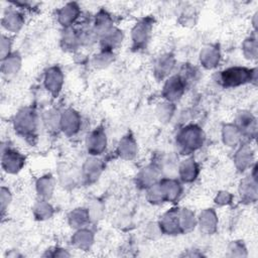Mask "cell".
I'll list each match as a JSON object with an SVG mask.
<instances>
[{
  "label": "cell",
  "instance_id": "1",
  "mask_svg": "<svg viewBox=\"0 0 258 258\" xmlns=\"http://www.w3.org/2000/svg\"><path fill=\"white\" fill-rule=\"evenodd\" d=\"M204 142V135L202 130L197 126H187L179 131L176 136V143L179 150L188 154L202 146Z\"/></svg>",
  "mask_w": 258,
  "mask_h": 258
},
{
  "label": "cell",
  "instance_id": "2",
  "mask_svg": "<svg viewBox=\"0 0 258 258\" xmlns=\"http://www.w3.org/2000/svg\"><path fill=\"white\" fill-rule=\"evenodd\" d=\"M36 124V114L31 108L20 110L14 118V128L22 136L33 135Z\"/></svg>",
  "mask_w": 258,
  "mask_h": 258
},
{
  "label": "cell",
  "instance_id": "3",
  "mask_svg": "<svg viewBox=\"0 0 258 258\" xmlns=\"http://www.w3.org/2000/svg\"><path fill=\"white\" fill-rule=\"evenodd\" d=\"M251 71L245 68H230L225 70L220 75L221 83L225 87H236L245 84L251 80Z\"/></svg>",
  "mask_w": 258,
  "mask_h": 258
},
{
  "label": "cell",
  "instance_id": "4",
  "mask_svg": "<svg viewBox=\"0 0 258 258\" xmlns=\"http://www.w3.org/2000/svg\"><path fill=\"white\" fill-rule=\"evenodd\" d=\"M24 164V156L14 149L2 150V167L6 172L16 173Z\"/></svg>",
  "mask_w": 258,
  "mask_h": 258
},
{
  "label": "cell",
  "instance_id": "5",
  "mask_svg": "<svg viewBox=\"0 0 258 258\" xmlns=\"http://www.w3.org/2000/svg\"><path fill=\"white\" fill-rule=\"evenodd\" d=\"M184 88H185L184 80L180 76H174V77H171L165 83L162 94L166 100H168L169 102H173L178 100L182 96L184 92Z\"/></svg>",
  "mask_w": 258,
  "mask_h": 258
},
{
  "label": "cell",
  "instance_id": "6",
  "mask_svg": "<svg viewBox=\"0 0 258 258\" xmlns=\"http://www.w3.org/2000/svg\"><path fill=\"white\" fill-rule=\"evenodd\" d=\"M107 138L103 129L98 128L92 131L87 138L88 151L93 155L101 154L106 148Z\"/></svg>",
  "mask_w": 258,
  "mask_h": 258
},
{
  "label": "cell",
  "instance_id": "7",
  "mask_svg": "<svg viewBox=\"0 0 258 258\" xmlns=\"http://www.w3.org/2000/svg\"><path fill=\"white\" fill-rule=\"evenodd\" d=\"M160 229L167 234H177L180 233L179 226V210L171 209L166 212L160 220Z\"/></svg>",
  "mask_w": 258,
  "mask_h": 258
},
{
  "label": "cell",
  "instance_id": "8",
  "mask_svg": "<svg viewBox=\"0 0 258 258\" xmlns=\"http://www.w3.org/2000/svg\"><path fill=\"white\" fill-rule=\"evenodd\" d=\"M81 126V118L74 110H67L60 116V128L67 135H74Z\"/></svg>",
  "mask_w": 258,
  "mask_h": 258
},
{
  "label": "cell",
  "instance_id": "9",
  "mask_svg": "<svg viewBox=\"0 0 258 258\" xmlns=\"http://www.w3.org/2000/svg\"><path fill=\"white\" fill-rule=\"evenodd\" d=\"M152 27V21L147 18L138 22L132 29V40L136 46H143L148 40Z\"/></svg>",
  "mask_w": 258,
  "mask_h": 258
},
{
  "label": "cell",
  "instance_id": "10",
  "mask_svg": "<svg viewBox=\"0 0 258 258\" xmlns=\"http://www.w3.org/2000/svg\"><path fill=\"white\" fill-rule=\"evenodd\" d=\"M62 81H63L62 73L56 67H52V68L48 69L47 72L45 73L44 85H45V88L52 95L58 94V92L60 91L61 86H62Z\"/></svg>",
  "mask_w": 258,
  "mask_h": 258
},
{
  "label": "cell",
  "instance_id": "11",
  "mask_svg": "<svg viewBox=\"0 0 258 258\" xmlns=\"http://www.w3.org/2000/svg\"><path fill=\"white\" fill-rule=\"evenodd\" d=\"M80 10L76 3H69L58 11V21L61 25L69 27L79 16Z\"/></svg>",
  "mask_w": 258,
  "mask_h": 258
},
{
  "label": "cell",
  "instance_id": "12",
  "mask_svg": "<svg viewBox=\"0 0 258 258\" xmlns=\"http://www.w3.org/2000/svg\"><path fill=\"white\" fill-rule=\"evenodd\" d=\"M201 62L206 69L215 68L220 60V52L217 47L207 46L203 48L200 54Z\"/></svg>",
  "mask_w": 258,
  "mask_h": 258
},
{
  "label": "cell",
  "instance_id": "13",
  "mask_svg": "<svg viewBox=\"0 0 258 258\" xmlns=\"http://www.w3.org/2000/svg\"><path fill=\"white\" fill-rule=\"evenodd\" d=\"M200 227L204 232L211 234L216 230L217 227V216L212 209L204 210L200 215Z\"/></svg>",
  "mask_w": 258,
  "mask_h": 258
},
{
  "label": "cell",
  "instance_id": "14",
  "mask_svg": "<svg viewBox=\"0 0 258 258\" xmlns=\"http://www.w3.org/2000/svg\"><path fill=\"white\" fill-rule=\"evenodd\" d=\"M23 24V18L22 16L15 12V11H9L7 12L3 18H2V26L10 32H17Z\"/></svg>",
  "mask_w": 258,
  "mask_h": 258
},
{
  "label": "cell",
  "instance_id": "15",
  "mask_svg": "<svg viewBox=\"0 0 258 258\" xmlns=\"http://www.w3.org/2000/svg\"><path fill=\"white\" fill-rule=\"evenodd\" d=\"M102 171V164L95 158L88 159L83 167L84 177L88 182L95 181Z\"/></svg>",
  "mask_w": 258,
  "mask_h": 258
},
{
  "label": "cell",
  "instance_id": "16",
  "mask_svg": "<svg viewBox=\"0 0 258 258\" xmlns=\"http://www.w3.org/2000/svg\"><path fill=\"white\" fill-rule=\"evenodd\" d=\"M159 183L161 185V188H162L165 201L173 202L180 195L181 187H180V184L176 180L164 179V180L160 181Z\"/></svg>",
  "mask_w": 258,
  "mask_h": 258
},
{
  "label": "cell",
  "instance_id": "17",
  "mask_svg": "<svg viewBox=\"0 0 258 258\" xmlns=\"http://www.w3.org/2000/svg\"><path fill=\"white\" fill-rule=\"evenodd\" d=\"M173 66H174L173 56H171L170 54H164L160 56L155 62V67H154L155 75L158 78H163L167 76L168 73L171 72Z\"/></svg>",
  "mask_w": 258,
  "mask_h": 258
},
{
  "label": "cell",
  "instance_id": "18",
  "mask_svg": "<svg viewBox=\"0 0 258 258\" xmlns=\"http://www.w3.org/2000/svg\"><path fill=\"white\" fill-rule=\"evenodd\" d=\"M198 174V166L194 159H185L179 166V175L183 181H192Z\"/></svg>",
  "mask_w": 258,
  "mask_h": 258
},
{
  "label": "cell",
  "instance_id": "19",
  "mask_svg": "<svg viewBox=\"0 0 258 258\" xmlns=\"http://www.w3.org/2000/svg\"><path fill=\"white\" fill-rule=\"evenodd\" d=\"M136 143L131 136H125L119 143L118 152L125 159H131L136 154Z\"/></svg>",
  "mask_w": 258,
  "mask_h": 258
},
{
  "label": "cell",
  "instance_id": "20",
  "mask_svg": "<svg viewBox=\"0 0 258 258\" xmlns=\"http://www.w3.org/2000/svg\"><path fill=\"white\" fill-rule=\"evenodd\" d=\"M90 219V213L89 210H86L84 208H79L71 212L69 215V223L74 228H81L85 226Z\"/></svg>",
  "mask_w": 258,
  "mask_h": 258
},
{
  "label": "cell",
  "instance_id": "21",
  "mask_svg": "<svg viewBox=\"0 0 258 258\" xmlns=\"http://www.w3.org/2000/svg\"><path fill=\"white\" fill-rule=\"evenodd\" d=\"M75 246L82 250H88L93 243V234L88 230H79L72 238Z\"/></svg>",
  "mask_w": 258,
  "mask_h": 258
},
{
  "label": "cell",
  "instance_id": "22",
  "mask_svg": "<svg viewBox=\"0 0 258 258\" xmlns=\"http://www.w3.org/2000/svg\"><path fill=\"white\" fill-rule=\"evenodd\" d=\"M112 28V20L110 16L106 13L101 11L98 16L96 17L95 22V28L94 31L96 34H102L103 36L107 34L109 31H111Z\"/></svg>",
  "mask_w": 258,
  "mask_h": 258
},
{
  "label": "cell",
  "instance_id": "23",
  "mask_svg": "<svg viewBox=\"0 0 258 258\" xmlns=\"http://www.w3.org/2000/svg\"><path fill=\"white\" fill-rule=\"evenodd\" d=\"M20 66H21V59H20L19 55L9 54L5 58L2 59L1 70H2L3 74L10 76V75L17 73Z\"/></svg>",
  "mask_w": 258,
  "mask_h": 258
},
{
  "label": "cell",
  "instance_id": "24",
  "mask_svg": "<svg viewBox=\"0 0 258 258\" xmlns=\"http://www.w3.org/2000/svg\"><path fill=\"white\" fill-rule=\"evenodd\" d=\"M36 190L39 197L42 199H48L53 190V181L51 176L45 175L40 177L36 182Z\"/></svg>",
  "mask_w": 258,
  "mask_h": 258
},
{
  "label": "cell",
  "instance_id": "25",
  "mask_svg": "<svg viewBox=\"0 0 258 258\" xmlns=\"http://www.w3.org/2000/svg\"><path fill=\"white\" fill-rule=\"evenodd\" d=\"M121 41H122V33L119 30L112 29L111 31H109L107 34L103 36L102 45L104 47V50L111 51V49L116 47Z\"/></svg>",
  "mask_w": 258,
  "mask_h": 258
},
{
  "label": "cell",
  "instance_id": "26",
  "mask_svg": "<svg viewBox=\"0 0 258 258\" xmlns=\"http://www.w3.org/2000/svg\"><path fill=\"white\" fill-rule=\"evenodd\" d=\"M239 131L242 130L244 133L251 134L256 131V121L253 116L249 113H242L238 117Z\"/></svg>",
  "mask_w": 258,
  "mask_h": 258
},
{
  "label": "cell",
  "instance_id": "27",
  "mask_svg": "<svg viewBox=\"0 0 258 258\" xmlns=\"http://www.w3.org/2000/svg\"><path fill=\"white\" fill-rule=\"evenodd\" d=\"M252 160V151L249 146H243L241 147L235 156V161L237 166L244 170L246 167H248Z\"/></svg>",
  "mask_w": 258,
  "mask_h": 258
},
{
  "label": "cell",
  "instance_id": "28",
  "mask_svg": "<svg viewBox=\"0 0 258 258\" xmlns=\"http://www.w3.org/2000/svg\"><path fill=\"white\" fill-rule=\"evenodd\" d=\"M158 176V169L155 166H148L144 168L143 171L139 174V182L143 186H151L155 183V180Z\"/></svg>",
  "mask_w": 258,
  "mask_h": 258
},
{
  "label": "cell",
  "instance_id": "29",
  "mask_svg": "<svg viewBox=\"0 0 258 258\" xmlns=\"http://www.w3.org/2000/svg\"><path fill=\"white\" fill-rule=\"evenodd\" d=\"M196 225L195 215L191 211L183 209L179 211V226L181 232L190 231Z\"/></svg>",
  "mask_w": 258,
  "mask_h": 258
},
{
  "label": "cell",
  "instance_id": "30",
  "mask_svg": "<svg viewBox=\"0 0 258 258\" xmlns=\"http://www.w3.org/2000/svg\"><path fill=\"white\" fill-rule=\"evenodd\" d=\"M240 138V131L237 127L227 125L223 129V139L228 146H234L237 144Z\"/></svg>",
  "mask_w": 258,
  "mask_h": 258
},
{
  "label": "cell",
  "instance_id": "31",
  "mask_svg": "<svg viewBox=\"0 0 258 258\" xmlns=\"http://www.w3.org/2000/svg\"><path fill=\"white\" fill-rule=\"evenodd\" d=\"M256 183L249 179L244 180L241 183V196L247 201H252L256 199Z\"/></svg>",
  "mask_w": 258,
  "mask_h": 258
},
{
  "label": "cell",
  "instance_id": "32",
  "mask_svg": "<svg viewBox=\"0 0 258 258\" xmlns=\"http://www.w3.org/2000/svg\"><path fill=\"white\" fill-rule=\"evenodd\" d=\"M34 215L39 220L48 219L52 215V208L45 201H40L34 208Z\"/></svg>",
  "mask_w": 258,
  "mask_h": 258
},
{
  "label": "cell",
  "instance_id": "33",
  "mask_svg": "<svg viewBox=\"0 0 258 258\" xmlns=\"http://www.w3.org/2000/svg\"><path fill=\"white\" fill-rule=\"evenodd\" d=\"M43 121H44V124L46 125V127L49 128L50 130H54V129L60 127V117L58 116L57 112H55L54 110L45 112Z\"/></svg>",
  "mask_w": 258,
  "mask_h": 258
},
{
  "label": "cell",
  "instance_id": "34",
  "mask_svg": "<svg viewBox=\"0 0 258 258\" xmlns=\"http://www.w3.org/2000/svg\"><path fill=\"white\" fill-rule=\"evenodd\" d=\"M111 60H112V53L111 51H107V50H103L101 53L97 54L94 57V63L97 67H105L109 64Z\"/></svg>",
  "mask_w": 258,
  "mask_h": 258
},
{
  "label": "cell",
  "instance_id": "35",
  "mask_svg": "<svg viewBox=\"0 0 258 258\" xmlns=\"http://www.w3.org/2000/svg\"><path fill=\"white\" fill-rule=\"evenodd\" d=\"M244 53L248 58H254L257 54V45L255 39H247L244 42Z\"/></svg>",
  "mask_w": 258,
  "mask_h": 258
},
{
  "label": "cell",
  "instance_id": "36",
  "mask_svg": "<svg viewBox=\"0 0 258 258\" xmlns=\"http://www.w3.org/2000/svg\"><path fill=\"white\" fill-rule=\"evenodd\" d=\"M0 201H1V211L4 214V212L6 211V209L8 208V206H9V204L11 202V192L5 186L1 187V198H0Z\"/></svg>",
  "mask_w": 258,
  "mask_h": 258
},
{
  "label": "cell",
  "instance_id": "37",
  "mask_svg": "<svg viewBox=\"0 0 258 258\" xmlns=\"http://www.w3.org/2000/svg\"><path fill=\"white\" fill-rule=\"evenodd\" d=\"M172 112H173L172 104H168V103L162 104V105L158 108V110H157V113H158V115H159L160 120H163V119L168 120V119H170Z\"/></svg>",
  "mask_w": 258,
  "mask_h": 258
},
{
  "label": "cell",
  "instance_id": "38",
  "mask_svg": "<svg viewBox=\"0 0 258 258\" xmlns=\"http://www.w3.org/2000/svg\"><path fill=\"white\" fill-rule=\"evenodd\" d=\"M10 47H11L10 39L7 36L2 35V37H1V58L2 59L10 54L9 53Z\"/></svg>",
  "mask_w": 258,
  "mask_h": 258
},
{
  "label": "cell",
  "instance_id": "39",
  "mask_svg": "<svg viewBox=\"0 0 258 258\" xmlns=\"http://www.w3.org/2000/svg\"><path fill=\"white\" fill-rule=\"evenodd\" d=\"M231 199H232V196L229 192L222 191L217 196L216 203L219 205H227L231 202Z\"/></svg>",
  "mask_w": 258,
  "mask_h": 258
}]
</instances>
